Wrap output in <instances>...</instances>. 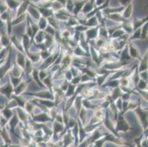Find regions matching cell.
I'll use <instances>...</instances> for the list:
<instances>
[{"mask_svg": "<svg viewBox=\"0 0 148 147\" xmlns=\"http://www.w3.org/2000/svg\"><path fill=\"white\" fill-rule=\"evenodd\" d=\"M11 54L9 55V56L7 60V62L3 64L2 66L0 67V78H2L4 74L7 73V72L9 69L11 67Z\"/></svg>", "mask_w": 148, "mask_h": 147, "instance_id": "cell-1", "label": "cell"}, {"mask_svg": "<svg viewBox=\"0 0 148 147\" xmlns=\"http://www.w3.org/2000/svg\"><path fill=\"white\" fill-rule=\"evenodd\" d=\"M0 91H1V92L2 94H4L5 95H6L7 97L9 98L13 91V87L12 84H11L10 83H8L6 85H4L3 87L1 88Z\"/></svg>", "mask_w": 148, "mask_h": 147, "instance_id": "cell-2", "label": "cell"}, {"mask_svg": "<svg viewBox=\"0 0 148 147\" xmlns=\"http://www.w3.org/2000/svg\"><path fill=\"white\" fill-rule=\"evenodd\" d=\"M0 41H1V45H3V46L7 47L9 46V44L10 43V39L3 30L1 31V39Z\"/></svg>", "mask_w": 148, "mask_h": 147, "instance_id": "cell-3", "label": "cell"}, {"mask_svg": "<svg viewBox=\"0 0 148 147\" xmlns=\"http://www.w3.org/2000/svg\"><path fill=\"white\" fill-rule=\"evenodd\" d=\"M28 1H24L23 3L21 5V6H20L17 11V17L21 16V15L23 14V13L28 8Z\"/></svg>", "mask_w": 148, "mask_h": 147, "instance_id": "cell-4", "label": "cell"}, {"mask_svg": "<svg viewBox=\"0 0 148 147\" xmlns=\"http://www.w3.org/2000/svg\"><path fill=\"white\" fill-rule=\"evenodd\" d=\"M16 62L18 64L21 66L23 67H25V58H24L23 55L21 54V52L18 53Z\"/></svg>", "mask_w": 148, "mask_h": 147, "instance_id": "cell-5", "label": "cell"}, {"mask_svg": "<svg viewBox=\"0 0 148 147\" xmlns=\"http://www.w3.org/2000/svg\"><path fill=\"white\" fill-rule=\"evenodd\" d=\"M21 74V72H20V70L19 67L17 66L14 65L12 69V75L14 77H19Z\"/></svg>", "mask_w": 148, "mask_h": 147, "instance_id": "cell-6", "label": "cell"}, {"mask_svg": "<svg viewBox=\"0 0 148 147\" xmlns=\"http://www.w3.org/2000/svg\"><path fill=\"white\" fill-rule=\"evenodd\" d=\"M28 11L30 13V14H32V16H33V17H34L35 18H36V19H38L39 18V14L37 10L35 9L34 8L32 7L31 6H29L28 7Z\"/></svg>", "mask_w": 148, "mask_h": 147, "instance_id": "cell-7", "label": "cell"}, {"mask_svg": "<svg viewBox=\"0 0 148 147\" xmlns=\"http://www.w3.org/2000/svg\"><path fill=\"white\" fill-rule=\"evenodd\" d=\"M23 45L25 49V51H27L29 45V37L28 36V35L25 34L23 35Z\"/></svg>", "mask_w": 148, "mask_h": 147, "instance_id": "cell-8", "label": "cell"}, {"mask_svg": "<svg viewBox=\"0 0 148 147\" xmlns=\"http://www.w3.org/2000/svg\"><path fill=\"white\" fill-rule=\"evenodd\" d=\"M9 48V45L5 49L1 50V51H0V60H3L6 57L7 54L8 52Z\"/></svg>", "mask_w": 148, "mask_h": 147, "instance_id": "cell-9", "label": "cell"}, {"mask_svg": "<svg viewBox=\"0 0 148 147\" xmlns=\"http://www.w3.org/2000/svg\"><path fill=\"white\" fill-rule=\"evenodd\" d=\"M12 42L13 43L14 45L16 46V47L20 51H23L22 50V46H21V45L20 44V43H19V42L18 41L17 39L16 38V37H13V38H12Z\"/></svg>", "mask_w": 148, "mask_h": 147, "instance_id": "cell-10", "label": "cell"}, {"mask_svg": "<svg viewBox=\"0 0 148 147\" xmlns=\"http://www.w3.org/2000/svg\"><path fill=\"white\" fill-rule=\"evenodd\" d=\"M6 2L8 6L12 9L16 8L19 4V3L17 1H7Z\"/></svg>", "mask_w": 148, "mask_h": 147, "instance_id": "cell-11", "label": "cell"}, {"mask_svg": "<svg viewBox=\"0 0 148 147\" xmlns=\"http://www.w3.org/2000/svg\"><path fill=\"white\" fill-rule=\"evenodd\" d=\"M26 87V84L25 83H22L21 84H19V85H18L17 87H16V92L18 94L21 93L23 90H24V89Z\"/></svg>", "mask_w": 148, "mask_h": 147, "instance_id": "cell-12", "label": "cell"}, {"mask_svg": "<svg viewBox=\"0 0 148 147\" xmlns=\"http://www.w3.org/2000/svg\"><path fill=\"white\" fill-rule=\"evenodd\" d=\"M25 18V14H23L21 15V16L17 17V18L15 20V21H12V25L16 24H19L20 23L23 22Z\"/></svg>", "mask_w": 148, "mask_h": 147, "instance_id": "cell-13", "label": "cell"}, {"mask_svg": "<svg viewBox=\"0 0 148 147\" xmlns=\"http://www.w3.org/2000/svg\"><path fill=\"white\" fill-rule=\"evenodd\" d=\"M24 68L26 69L27 74H29L30 72L32 71V64H31V62H30L29 60H27L26 62H25Z\"/></svg>", "mask_w": 148, "mask_h": 147, "instance_id": "cell-14", "label": "cell"}, {"mask_svg": "<svg viewBox=\"0 0 148 147\" xmlns=\"http://www.w3.org/2000/svg\"><path fill=\"white\" fill-rule=\"evenodd\" d=\"M27 54L33 62L38 61L39 58V55H38V54H31V53H29V52H27Z\"/></svg>", "mask_w": 148, "mask_h": 147, "instance_id": "cell-15", "label": "cell"}, {"mask_svg": "<svg viewBox=\"0 0 148 147\" xmlns=\"http://www.w3.org/2000/svg\"><path fill=\"white\" fill-rule=\"evenodd\" d=\"M20 79H21V78L19 77H14L12 75H11V82L12 84V85H13L14 86L15 85V87H17L18 84L19 82Z\"/></svg>", "mask_w": 148, "mask_h": 147, "instance_id": "cell-16", "label": "cell"}, {"mask_svg": "<svg viewBox=\"0 0 148 147\" xmlns=\"http://www.w3.org/2000/svg\"><path fill=\"white\" fill-rule=\"evenodd\" d=\"M35 119L39 120V121H46L47 120H49V119L45 114H43L42 115L38 116L37 117L35 118Z\"/></svg>", "mask_w": 148, "mask_h": 147, "instance_id": "cell-17", "label": "cell"}, {"mask_svg": "<svg viewBox=\"0 0 148 147\" xmlns=\"http://www.w3.org/2000/svg\"><path fill=\"white\" fill-rule=\"evenodd\" d=\"M131 12V5L130 4L129 6L128 7L127 9H126V11L124 13V16L125 17H128L130 16V13Z\"/></svg>", "mask_w": 148, "mask_h": 147, "instance_id": "cell-18", "label": "cell"}, {"mask_svg": "<svg viewBox=\"0 0 148 147\" xmlns=\"http://www.w3.org/2000/svg\"><path fill=\"white\" fill-rule=\"evenodd\" d=\"M130 54H131V55L134 57L137 56V54H138L137 50L135 48H134V47H133L132 45H130Z\"/></svg>", "mask_w": 148, "mask_h": 147, "instance_id": "cell-19", "label": "cell"}, {"mask_svg": "<svg viewBox=\"0 0 148 147\" xmlns=\"http://www.w3.org/2000/svg\"><path fill=\"white\" fill-rule=\"evenodd\" d=\"M88 35L89 38H94V37H95L96 35V30L92 29L90 30V31L88 32Z\"/></svg>", "mask_w": 148, "mask_h": 147, "instance_id": "cell-20", "label": "cell"}, {"mask_svg": "<svg viewBox=\"0 0 148 147\" xmlns=\"http://www.w3.org/2000/svg\"><path fill=\"white\" fill-rule=\"evenodd\" d=\"M32 37L33 38V37L35 35V34L37 33L38 30V28L35 24H34L32 23Z\"/></svg>", "mask_w": 148, "mask_h": 147, "instance_id": "cell-21", "label": "cell"}, {"mask_svg": "<svg viewBox=\"0 0 148 147\" xmlns=\"http://www.w3.org/2000/svg\"><path fill=\"white\" fill-rule=\"evenodd\" d=\"M83 4H84L83 2H82V3L77 2V3H76V8L75 9V13H77L79 11V10L80 9V8L82 7V6L83 5Z\"/></svg>", "mask_w": 148, "mask_h": 147, "instance_id": "cell-22", "label": "cell"}, {"mask_svg": "<svg viewBox=\"0 0 148 147\" xmlns=\"http://www.w3.org/2000/svg\"><path fill=\"white\" fill-rule=\"evenodd\" d=\"M40 10L41 12L45 16H48L49 15H50V13H52V12H50L49 10L45 9V8H40L39 9Z\"/></svg>", "mask_w": 148, "mask_h": 147, "instance_id": "cell-23", "label": "cell"}, {"mask_svg": "<svg viewBox=\"0 0 148 147\" xmlns=\"http://www.w3.org/2000/svg\"><path fill=\"white\" fill-rule=\"evenodd\" d=\"M92 8V2H91L90 3H87L86 6L85 7L84 9V12H88L90 10H91Z\"/></svg>", "mask_w": 148, "mask_h": 147, "instance_id": "cell-24", "label": "cell"}, {"mask_svg": "<svg viewBox=\"0 0 148 147\" xmlns=\"http://www.w3.org/2000/svg\"><path fill=\"white\" fill-rule=\"evenodd\" d=\"M7 8L6 7V6L1 2H0V12H1L2 14L4 12H6Z\"/></svg>", "mask_w": 148, "mask_h": 147, "instance_id": "cell-25", "label": "cell"}, {"mask_svg": "<svg viewBox=\"0 0 148 147\" xmlns=\"http://www.w3.org/2000/svg\"><path fill=\"white\" fill-rule=\"evenodd\" d=\"M33 77H34V79L37 81V82L40 84V85H43L42 84V83L40 82V81L38 79V72L37 71H35V70H34V71L33 72Z\"/></svg>", "mask_w": 148, "mask_h": 147, "instance_id": "cell-26", "label": "cell"}, {"mask_svg": "<svg viewBox=\"0 0 148 147\" xmlns=\"http://www.w3.org/2000/svg\"><path fill=\"white\" fill-rule=\"evenodd\" d=\"M130 57L128 56V51H127V49L124 51V52L122 54V60L123 59H129Z\"/></svg>", "mask_w": 148, "mask_h": 147, "instance_id": "cell-27", "label": "cell"}, {"mask_svg": "<svg viewBox=\"0 0 148 147\" xmlns=\"http://www.w3.org/2000/svg\"><path fill=\"white\" fill-rule=\"evenodd\" d=\"M45 25H46V21H45V19L44 18H41V19H40V21L39 23V26L42 29H43L45 28Z\"/></svg>", "mask_w": 148, "mask_h": 147, "instance_id": "cell-28", "label": "cell"}, {"mask_svg": "<svg viewBox=\"0 0 148 147\" xmlns=\"http://www.w3.org/2000/svg\"><path fill=\"white\" fill-rule=\"evenodd\" d=\"M119 127L120 128H123V129H125L126 128L128 127L127 125L125 124V122H124L123 120L120 121L119 123Z\"/></svg>", "mask_w": 148, "mask_h": 147, "instance_id": "cell-29", "label": "cell"}, {"mask_svg": "<svg viewBox=\"0 0 148 147\" xmlns=\"http://www.w3.org/2000/svg\"><path fill=\"white\" fill-rule=\"evenodd\" d=\"M97 23V22H96V18L94 17L92 18V19H91L89 23L87 24H86V25H94L95 24H96Z\"/></svg>", "mask_w": 148, "mask_h": 147, "instance_id": "cell-30", "label": "cell"}, {"mask_svg": "<svg viewBox=\"0 0 148 147\" xmlns=\"http://www.w3.org/2000/svg\"><path fill=\"white\" fill-rule=\"evenodd\" d=\"M15 98H16V99L17 100V102H18L19 105H20L21 106H23L24 105V101L22 99V98H20V97H16Z\"/></svg>", "mask_w": 148, "mask_h": 147, "instance_id": "cell-31", "label": "cell"}, {"mask_svg": "<svg viewBox=\"0 0 148 147\" xmlns=\"http://www.w3.org/2000/svg\"><path fill=\"white\" fill-rule=\"evenodd\" d=\"M111 18L113 19L114 20H117V21H119V20H122V18L120 16H119L118 14H113V16L110 17Z\"/></svg>", "mask_w": 148, "mask_h": 147, "instance_id": "cell-32", "label": "cell"}, {"mask_svg": "<svg viewBox=\"0 0 148 147\" xmlns=\"http://www.w3.org/2000/svg\"><path fill=\"white\" fill-rule=\"evenodd\" d=\"M4 115H5V116H6V117L8 118V117H11V116L12 115V113H11V111H9V110H5L4 111Z\"/></svg>", "mask_w": 148, "mask_h": 147, "instance_id": "cell-33", "label": "cell"}, {"mask_svg": "<svg viewBox=\"0 0 148 147\" xmlns=\"http://www.w3.org/2000/svg\"><path fill=\"white\" fill-rule=\"evenodd\" d=\"M135 29H136L137 27H139L140 25L143 23V21H141V22H140L139 21H137V20L136 19H135Z\"/></svg>", "mask_w": 148, "mask_h": 147, "instance_id": "cell-34", "label": "cell"}, {"mask_svg": "<svg viewBox=\"0 0 148 147\" xmlns=\"http://www.w3.org/2000/svg\"><path fill=\"white\" fill-rule=\"evenodd\" d=\"M18 113L19 114V116L23 120H24V121H25V116L24 115V114L22 112V111L20 110L19 112H18Z\"/></svg>", "mask_w": 148, "mask_h": 147, "instance_id": "cell-35", "label": "cell"}, {"mask_svg": "<svg viewBox=\"0 0 148 147\" xmlns=\"http://www.w3.org/2000/svg\"><path fill=\"white\" fill-rule=\"evenodd\" d=\"M52 61V57H49L48 59L46 60V61L44 62V64H43L42 66H45V65H47V64L50 63V62L51 61Z\"/></svg>", "mask_w": 148, "mask_h": 147, "instance_id": "cell-36", "label": "cell"}, {"mask_svg": "<svg viewBox=\"0 0 148 147\" xmlns=\"http://www.w3.org/2000/svg\"><path fill=\"white\" fill-rule=\"evenodd\" d=\"M28 27H27V33L29 35H32V28L30 27L29 23H28Z\"/></svg>", "mask_w": 148, "mask_h": 147, "instance_id": "cell-37", "label": "cell"}, {"mask_svg": "<svg viewBox=\"0 0 148 147\" xmlns=\"http://www.w3.org/2000/svg\"><path fill=\"white\" fill-rule=\"evenodd\" d=\"M44 82L46 84H47L48 86H50L51 85V80H50V78L49 76L48 78H46L44 80Z\"/></svg>", "mask_w": 148, "mask_h": 147, "instance_id": "cell-38", "label": "cell"}, {"mask_svg": "<svg viewBox=\"0 0 148 147\" xmlns=\"http://www.w3.org/2000/svg\"><path fill=\"white\" fill-rule=\"evenodd\" d=\"M49 21L50 22V23H52L54 27H57V23H56V21H55V20L52 18H49Z\"/></svg>", "mask_w": 148, "mask_h": 147, "instance_id": "cell-39", "label": "cell"}, {"mask_svg": "<svg viewBox=\"0 0 148 147\" xmlns=\"http://www.w3.org/2000/svg\"><path fill=\"white\" fill-rule=\"evenodd\" d=\"M42 55L43 58H47L49 56V54L47 51H44L42 52Z\"/></svg>", "mask_w": 148, "mask_h": 147, "instance_id": "cell-40", "label": "cell"}, {"mask_svg": "<svg viewBox=\"0 0 148 147\" xmlns=\"http://www.w3.org/2000/svg\"><path fill=\"white\" fill-rule=\"evenodd\" d=\"M123 32H122L120 31V30H118V31H117L114 33V35H113V36L114 37H118V36H119V35H120L122 34H123Z\"/></svg>", "mask_w": 148, "mask_h": 147, "instance_id": "cell-41", "label": "cell"}, {"mask_svg": "<svg viewBox=\"0 0 148 147\" xmlns=\"http://www.w3.org/2000/svg\"><path fill=\"white\" fill-rule=\"evenodd\" d=\"M47 31L49 33H50L51 34H54V30L53 29V28H52L51 27H48L47 29Z\"/></svg>", "mask_w": 148, "mask_h": 147, "instance_id": "cell-42", "label": "cell"}, {"mask_svg": "<svg viewBox=\"0 0 148 147\" xmlns=\"http://www.w3.org/2000/svg\"><path fill=\"white\" fill-rule=\"evenodd\" d=\"M139 86L141 88H143L145 87V83L142 80H141V82H140V83L139 84Z\"/></svg>", "mask_w": 148, "mask_h": 147, "instance_id": "cell-43", "label": "cell"}, {"mask_svg": "<svg viewBox=\"0 0 148 147\" xmlns=\"http://www.w3.org/2000/svg\"><path fill=\"white\" fill-rule=\"evenodd\" d=\"M140 34V30H138V31L136 32V33L135 34V35L133 36V38H139Z\"/></svg>", "mask_w": 148, "mask_h": 147, "instance_id": "cell-44", "label": "cell"}, {"mask_svg": "<svg viewBox=\"0 0 148 147\" xmlns=\"http://www.w3.org/2000/svg\"><path fill=\"white\" fill-rule=\"evenodd\" d=\"M64 62L66 64H68L70 62V59H69V58L68 57H67L66 58H65V60H64Z\"/></svg>", "mask_w": 148, "mask_h": 147, "instance_id": "cell-45", "label": "cell"}, {"mask_svg": "<svg viewBox=\"0 0 148 147\" xmlns=\"http://www.w3.org/2000/svg\"><path fill=\"white\" fill-rule=\"evenodd\" d=\"M118 82L117 81H112V82H111L110 83H109V85H112V86H114V85H116L118 84Z\"/></svg>", "mask_w": 148, "mask_h": 147, "instance_id": "cell-46", "label": "cell"}, {"mask_svg": "<svg viewBox=\"0 0 148 147\" xmlns=\"http://www.w3.org/2000/svg\"><path fill=\"white\" fill-rule=\"evenodd\" d=\"M45 75H46V74L44 72H40V78H41V79H43L44 77H45Z\"/></svg>", "mask_w": 148, "mask_h": 147, "instance_id": "cell-47", "label": "cell"}, {"mask_svg": "<svg viewBox=\"0 0 148 147\" xmlns=\"http://www.w3.org/2000/svg\"><path fill=\"white\" fill-rule=\"evenodd\" d=\"M80 79V78H75V79L73 80V82H74V83H78V82H79V81Z\"/></svg>", "mask_w": 148, "mask_h": 147, "instance_id": "cell-48", "label": "cell"}, {"mask_svg": "<svg viewBox=\"0 0 148 147\" xmlns=\"http://www.w3.org/2000/svg\"><path fill=\"white\" fill-rule=\"evenodd\" d=\"M86 29V28H84L83 27H78L77 28V29L78 30H85Z\"/></svg>", "mask_w": 148, "mask_h": 147, "instance_id": "cell-49", "label": "cell"}, {"mask_svg": "<svg viewBox=\"0 0 148 147\" xmlns=\"http://www.w3.org/2000/svg\"><path fill=\"white\" fill-rule=\"evenodd\" d=\"M2 23V20H1V19H0V24H1Z\"/></svg>", "mask_w": 148, "mask_h": 147, "instance_id": "cell-50", "label": "cell"}, {"mask_svg": "<svg viewBox=\"0 0 148 147\" xmlns=\"http://www.w3.org/2000/svg\"><path fill=\"white\" fill-rule=\"evenodd\" d=\"M1 46H0V51H1Z\"/></svg>", "mask_w": 148, "mask_h": 147, "instance_id": "cell-51", "label": "cell"}, {"mask_svg": "<svg viewBox=\"0 0 148 147\" xmlns=\"http://www.w3.org/2000/svg\"><path fill=\"white\" fill-rule=\"evenodd\" d=\"M0 45H1V41H0Z\"/></svg>", "mask_w": 148, "mask_h": 147, "instance_id": "cell-52", "label": "cell"}]
</instances>
